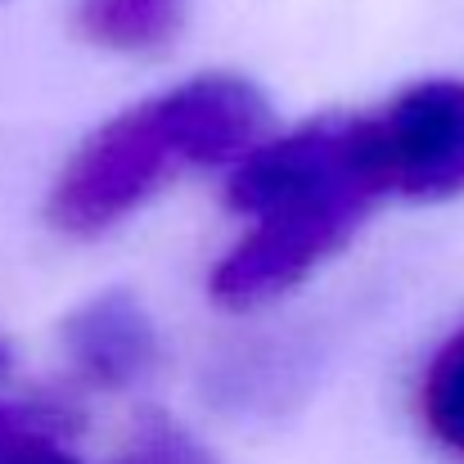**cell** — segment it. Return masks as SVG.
<instances>
[{"label": "cell", "instance_id": "obj_3", "mask_svg": "<svg viewBox=\"0 0 464 464\" xmlns=\"http://www.w3.org/2000/svg\"><path fill=\"white\" fill-rule=\"evenodd\" d=\"M347 150L374 198L464 194V77L415 82L370 113H347Z\"/></svg>", "mask_w": 464, "mask_h": 464}, {"label": "cell", "instance_id": "obj_1", "mask_svg": "<svg viewBox=\"0 0 464 464\" xmlns=\"http://www.w3.org/2000/svg\"><path fill=\"white\" fill-rule=\"evenodd\" d=\"M226 203L253 217V230L217 262L208 289L217 307L257 311L352 244L379 198L352 167L347 118H320L239 158Z\"/></svg>", "mask_w": 464, "mask_h": 464}, {"label": "cell", "instance_id": "obj_9", "mask_svg": "<svg viewBox=\"0 0 464 464\" xmlns=\"http://www.w3.org/2000/svg\"><path fill=\"white\" fill-rule=\"evenodd\" d=\"M63 442H68V438H45V442H32V447H23L18 456H9L5 464H82V460H72V456L63 451Z\"/></svg>", "mask_w": 464, "mask_h": 464}, {"label": "cell", "instance_id": "obj_10", "mask_svg": "<svg viewBox=\"0 0 464 464\" xmlns=\"http://www.w3.org/2000/svg\"><path fill=\"white\" fill-rule=\"evenodd\" d=\"M9 370V352H5V343H0V374Z\"/></svg>", "mask_w": 464, "mask_h": 464}, {"label": "cell", "instance_id": "obj_7", "mask_svg": "<svg viewBox=\"0 0 464 464\" xmlns=\"http://www.w3.org/2000/svg\"><path fill=\"white\" fill-rule=\"evenodd\" d=\"M122 464H221V460H217L194 433H185L176 420L150 411V415H140V424L131 429Z\"/></svg>", "mask_w": 464, "mask_h": 464}, {"label": "cell", "instance_id": "obj_6", "mask_svg": "<svg viewBox=\"0 0 464 464\" xmlns=\"http://www.w3.org/2000/svg\"><path fill=\"white\" fill-rule=\"evenodd\" d=\"M415 415L429 442L464 464V324L429 356L415 388Z\"/></svg>", "mask_w": 464, "mask_h": 464}, {"label": "cell", "instance_id": "obj_4", "mask_svg": "<svg viewBox=\"0 0 464 464\" xmlns=\"http://www.w3.org/2000/svg\"><path fill=\"white\" fill-rule=\"evenodd\" d=\"M63 347L95 388H131L158 365V329L131 294H100L63 320Z\"/></svg>", "mask_w": 464, "mask_h": 464}, {"label": "cell", "instance_id": "obj_8", "mask_svg": "<svg viewBox=\"0 0 464 464\" xmlns=\"http://www.w3.org/2000/svg\"><path fill=\"white\" fill-rule=\"evenodd\" d=\"M72 433H77V411H68L63 401H9L0 406V464L32 442L72 438Z\"/></svg>", "mask_w": 464, "mask_h": 464}, {"label": "cell", "instance_id": "obj_5", "mask_svg": "<svg viewBox=\"0 0 464 464\" xmlns=\"http://www.w3.org/2000/svg\"><path fill=\"white\" fill-rule=\"evenodd\" d=\"M189 18V0H77V27L91 45L118 54L167 50Z\"/></svg>", "mask_w": 464, "mask_h": 464}, {"label": "cell", "instance_id": "obj_2", "mask_svg": "<svg viewBox=\"0 0 464 464\" xmlns=\"http://www.w3.org/2000/svg\"><path fill=\"white\" fill-rule=\"evenodd\" d=\"M271 104L235 72L189 77L91 131L50 185L45 217L72 239L113 230L167 176L239 162L266 140Z\"/></svg>", "mask_w": 464, "mask_h": 464}]
</instances>
